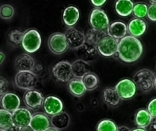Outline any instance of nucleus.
I'll return each mask as SVG.
<instances>
[{
    "instance_id": "nucleus-1",
    "label": "nucleus",
    "mask_w": 156,
    "mask_h": 131,
    "mask_svg": "<svg viewBox=\"0 0 156 131\" xmlns=\"http://www.w3.org/2000/svg\"><path fill=\"white\" fill-rule=\"evenodd\" d=\"M143 52V44L138 38L128 35L119 41L117 54L123 62H136L141 57Z\"/></svg>"
},
{
    "instance_id": "nucleus-2",
    "label": "nucleus",
    "mask_w": 156,
    "mask_h": 131,
    "mask_svg": "<svg viewBox=\"0 0 156 131\" xmlns=\"http://www.w3.org/2000/svg\"><path fill=\"white\" fill-rule=\"evenodd\" d=\"M55 79L60 83H69L75 77L73 71V64L68 61H60L52 69Z\"/></svg>"
},
{
    "instance_id": "nucleus-3",
    "label": "nucleus",
    "mask_w": 156,
    "mask_h": 131,
    "mask_svg": "<svg viewBox=\"0 0 156 131\" xmlns=\"http://www.w3.org/2000/svg\"><path fill=\"white\" fill-rule=\"evenodd\" d=\"M155 77L153 72L148 69H143L134 75L133 81L140 91L146 92L154 87Z\"/></svg>"
},
{
    "instance_id": "nucleus-4",
    "label": "nucleus",
    "mask_w": 156,
    "mask_h": 131,
    "mask_svg": "<svg viewBox=\"0 0 156 131\" xmlns=\"http://www.w3.org/2000/svg\"><path fill=\"white\" fill-rule=\"evenodd\" d=\"M41 42V36L38 30L36 29H29L24 32L21 46L27 53H34L39 50Z\"/></svg>"
},
{
    "instance_id": "nucleus-5",
    "label": "nucleus",
    "mask_w": 156,
    "mask_h": 131,
    "mask_svg": "<svg viewBox=\"0 0 156 131\" xmlns=\"http://www.w3.org/2000/svg\"><path fill=\"white\" fill-rule=\"evenodd\" d=\"M38 82L37 76L31 71L18 72L15 77V84L23 90H33Z\"/></svg>"
},
{
    "instance_id": "nucleus-6",
    "label": "nucleus",
    "mask_w": 156,
    "mask_h": 131,
    "mask_svg": "<svg viewBox=\"0 0 156 131\" xmlns=\"http://www.w3.org/2000/svg\"><path fill=\"white\" fill-rule=\"evenodd\" d=\"M91 28L99 30H107L110 26L109 18L103 9L95 8L91 11L89 17Z\"/></svg>"
},
{
    "instance_id": "nucleus-7",
    "label": "nucleus",
    "mask_w": 156,
    "mask_h": 131,
    "mask_svg": "<svg viewBox=\"0 0 156 131\" xmlns=\"http://www.w3.org/2000/svg\"><path fill=\"white\" fill-rule=\"evenodd\" d=\"M119 41V40L115 39L108 34L105 36L96 46L99 54L106 57L117 54Z\"/></svg>"
},
{
    "instance_id": "nucleus-8",
    "label": "nucleus",
    "mask_w": 156,
    "mask_h": 131,
    "mask_svg": "<svg viewBox=\"0 0 156 131\" xmlns=\"http://www.w3.org/2000/svg\"><path fill=\"white\" fill-rule=\"evenodd\" d=\"M48 47L50 51L56 55L62 54L69 48L65 34L60 32H56L50 35L48 40Z\"/></svg>"
},
{
    "instance_id": "nucleus-9",
    "label": "nucleus",
    "mask_w": 156,
    "mask_h": 131,
    "mask_svg": "<svg viewBox=\"0 0 156 131\" xmlns=\"http://www.w3.org/2000/svg\"><path fill=\"white\" fill-rule=\"evenodd\" d=\"M64 34L69 47L71 49L77 50L86 42V38L84 32L74 27H68Z\"/></svg>"
},
{
    "instance_id": "nucleus-10",
    "label": "nucleus",
    "mask_w": 156,
    "mask_h": 131,
    "mask_svg": "<svg viewBox=\"0 0 156 131\" xmlns=\"http://www.w3.org/2000/svg\"><path fill=\"white\" fill-rule=\"evenodd\" d=\"M121 99L128 100L135 96L137 87L133 80L129 79H123L120 80L114 87Z\"/></svg>"
},
{
    "instance_id": "nucleus-11",
    "label": "nucleus",
    "mask_w": 156,
    "mask_h": 131,
    "mask_svg": "<svg viewBox=\"0 0 156 131\" xmlns=\"http://www.w3.org/2000/svg\"><path fill=\"white\" fill-rule=\"evenodd\" d=\"M45 98L43 95L42 93L37 90H29L25 92L24 95V102L27 108L35 111L44 104V102Z\"/></svg>"
},
{
    "instance_id": "nucleus-12",
    "label": "nucleus",
    "mask_w": 156,
    "mask_h": 131,
    "mask_svg": "<svg viewBox=\"0 0 156 131\" xmlns=\"http://www.w3.org/2000/svg\"><path fill=\"white\" fill-rule=\"evenodd\" d=\"M32 117H33V114L27 108H19L12 113L14 125L15 127L18 129L30 126Z\"/></svg>"
},
{
    "instance_id": "nucleus-13",
    "label": "nucleus",
    "mask_w": 156,
    "mask_h": 131,
    "mask_svg": "<svg viewBox=\"0 0 156 131\" xmlns=\"http://www.w3.org/2000/svg\"><path fill=\"white\" fill-rule=\"evenodd\" d=\"M43 108L47 115L53 117V116L62 112L63 110V103L59 97L53 95H50L45 97L44 104H43Z\"/></svg>"
},
{
    "instance_id": "nucleus-14",
    "label": "nucleus",
    "mask_w": 156,
    "mask_h": 131,
    "mask_svg": "<svg viewBox=\"0 0 156 131\" xmlns=\"http://www.w3.org/2000/svg\"><path fill=\"white\" fill-rule=\"evenodd\" d=\"M76 50V54L79 56V59L87 62L95 60L96 58L98 57V55L99 54L97 47L87 41Z\"/></svg>"
},
{
    "instance_id": "nucleus-15",
    "label": "nucleus",
    "mask_w": 156,
    "mask_h": 131,
    "mask_svg": "<svg viewBox=\"0 0 156 131\" xmlns=\"http://www.w3.org/2000/svg\"><path fill=\"white\" fill-rule=\"evenodd\" d=\"M51 122L47 114L38 112L33 114L30 126L34 131H45L50 127Z\"/></svg>"
},
{
    "instance_id": "nucleus-16",
    "label": "nucleus",
    "mask_w": 156,
    "mask_h": 131,
    "mask_svg": "<svg viewBox=\"0 0 156 131\" xmlns=\"http://www.w3.org/2000/svg\"><path fill=\"white\" fill-rule=\"evenodd\" d=\"M15 66L18 72L31 71L33 72L36 63L30 55L27 53H22L15 58Z\"/></svg>"
},
{
    "instance_id": "nucleus-17",
    "label": "nucleus",
    "mask_w": 156,
    "mask_h": 131,
    "mask_svg": "<svg viewBox=\"0 0 156 131\" xmlns=\"http://www.w3.org/2000/svg\"><path fill=\"white\" fill-rule=\"evenodd\" d=\"M21 100L16 94L9 92L1 97V105L3 109L13 113L20 108Z\"/></svg>"
},
{
    "instance_id": "nucleus-18",
    "label": "nucleus",
    "mask_w": 156,
    "mask_h": 131,
    "mask_svg": "<svg viewBox=\"0 0 156 131\" xmlns=\"http://www.w3.org/2000/svg\"><path fill=\"white\" fill-rule=\"evenodd\" d=\"M128 33L134 37H140L145 34L147 29V24L141 18H133L128 24Z\"/></svg>"
},
{
    "instance_id": "nucleus-19",
    "label": "nucleus",
    "mask_w": 156,
    "mask_h": 131,
    "mask_svg": "<svg viewBox=\"0 0 156 131\" xmlns=\"http://www.w3.org/2000/svg\"><path fill=\"white\" fill-rule=\"evenodd\" d=\"M127 32V25L125 23L120 21H114L111 24H110L109 27L108 29V35L115 38V39L119 40V41L125 37L126 36Z\"/></svg>"
},
{
    "instance_id": "nucleus-20",
    "label": "nucleus",
    "mask_w": 156,
    "mask_h": 131,
    "mask_svg": "<svg viewBox=\"0 0 156 131\" xmlns=\"http://www.w3.org/2000/svg\"><path fill=\"white\" fill-rule=\"evenodd\" d=\"M80 17V12L76 6L69 5L65 9L62 14V20L68 27L76 25Z\"/></svg>"
},
{
    "instance_id": "nucleus-21",
    "label": "nucleus",
    "mask_w": 156,
    "mask_h": 131,
    "mask_svg": "<svg viewBox=\"0 0 156 131\" xmlns=\"http://www.w3.org/2000/svg\"><path fill=\"white\" fill-rule=\"evenodd\" d=\"M73 64V71L74 76L78 79H82L85 75L91 73L92 68L89 62H87L82 59H77Z\"/></svg>"
},
{
    "instance_id": "nucleus-22",
    "label": "nucleus",
    "mask_w": 156,
    "mask_h": 131,
    "mask_svg": "<svg viewBox=\"0 0 156 131\" xmlns=\"http://www.w3.org/2000/svg\"><path fill=\"white\" fill-rule=\"evenodd\" d=\"M134 3L132 0H117L115 11L120 16L127 17L133 12Z\"/></svg>"
},
{
    "instance_id": "nucleus-23",
    "label": "nucleus",
    "mask_w": 156,
    "mask_h": 131,
    "mask_svg": "<svg viewBox=\"0 0 156 131\" xmlns=\"http://www.w3.org/2000/svg\"><path fill=\"white\" fill-rule=\"evenodd\" d=\"M50 122H51V125L53 127L56 128L59 130L64 129L68 127L70 123L69 115L66 112L62 111V112L51 117Z\"/></svg>"
},
{
    "instance_id": "nucleus-24",
    "label": "nucleus",
    "mask_w": 156,
    "mask_h": 131,
    "mask_svg": "<svg viewBox=\"0 0 156 131\" xmlns=\"http://www.w3.org/2000/svg\"><path fill=\"white\" fill-rule=\"evenodd\" d=\"M67 86H68V89L69 92L73 96L77 97H80L83 96L87 91L85 85L82 82V79H78V78H74V79H72L67 84Z\"/></svg>"
},
{
    "instance_id": "nucleus-25",
    "label": "nucleus",
    "mask_w": 156,
    "mask_h": 131,
    "mask_svg": "<svg viewBox=\"0 0 156 131\" xmlns=\"http://www.w3.org/2000/svg\"><path fill=\"white\" fill-rule=\"evenodd\" d=\"M103 99L105 103L113 107L117 106L121 101V97L119 95L118 92L115 88L113 87H108L104 90Z\"/></svg>"
},
{
    "instance_id": "nucleus-26",
    "label": "nucleus",
    "mask_w": 156,
    "mask_h": 131,
    "mask_svg": "<svg viewBox=\"0 0 156 131\" xmlns=\"http://www.w3.org/2000/svg\"><path fill=\"white\" fill-rule=\"evenodd\" d=\"M152 120L153 117L147 109L139 110L135 114V123L138 127L146 129L147 126L152 123Z\"/></svg>"
},
{
    "instance_id": "nucleus-27",
    "label": "nucleus",
    "mask_w": 156,
    "mask_h": 131,
    "mask_svg": "<svg viewBox=\"0 0 156 131\" xmlns=\"http://www.w3.org/2000/svg\"><path fill=\"white\" fill-rule=\"evenodd\" d=\"M15 127L12 113L2 108L0 110V131H9Z\"/></svg>"
},
{
    "instance_id": "nucleus-28",
    "label": "nucleus",
    "mask_w": 156,
    "mask_h": 131,
    "mask_svg": "<svg viewBox=\"0 0 156 131\" xmlns=\"http://www.w3.org/2000/svg\"><path fill=\"white\" fill-rule=\"evenodd\" d=\"M108 30H99L96 29L91 28L85 34V38L87 42L97 46L99 41L102 39L105 36L108 35Z\"/></svg>"
},
{
    "instance_id": "nucleus-29",
    "label": "nucleus",
    "mask_w": 156,
    "mask_h": 131,
    "mask_svg": "<svg viewBox=\"0 0 156 131\" xmlns=\"http://www.w3.org/2000/svg\"><path fill=\"white\" fill-rule=\"evenodd\" d=\"M82 82L85 85L87 91H93L98 88L99 84V78L95 73H90L85 75L82 79Z\"/></svg>"
},
{
    "instance_id": "nucleus-30",
    "label": "nucleus",
    "mask_w": 156,
    "mask_h": 131,
    "mask_svg": "<svg viewBox=\"0 0 156 131\" xmlns=\"http://www.w3.org/2000/svg\"><path fill=\"white\" fill-rule=\"evenodd\" d=\"M24 34V32L17 30V29H14V30H10L9 33L8 34V41H9V43L11 45L15 46V47L21 45L22 44Z\"/></svg>"
},
{
    "instance_id": "nucleus-31",
    "label": "nucleus",
    "mask_w": 156,
    "mask_h": 131,
    "mask_svg": "<svg viewBox=\"0 0 156 131\" xmlns=\"http://www.w3.org/2000/svg\"><path fill=\"white\" fill-rule=\"evenodd\" d=\"M118 126L114 121L110 119L102 120L98 123L97 131H117Z\"/></svg>"
},
{
    "instance_id": "nucleus-32",
    "label": "nucleus",
    "mask_w": 156,
    "mask_h": 131,
    "mask_svg": "<svg viewBox=\"0 0 156 131\" xmlns=\"http://www.w3.org/2000/svg\"><path fill=\"white\" fill-rule=\"evenodd\" d=\"M148 10H149V6L147 5V4L143 2H138L134 5L133 14L137 18L143 19V18L147 16Z\"/></svg>"
},
{
    "instance_id": "nucleus-33",
    "label": "nucleus",
    "mask_w": 156,
    "mask_h": 131,
    "mask_svg": "<svg viewBox=\"0 0 156 131\" xmlns=\"http://www.w3.org/2000/svg\"><path fill=\"white\" fill-rule=\"evenodd\" d=\"M15 9L10 5H3L0 8V16L2 19L9 20L14 16Z\"/></svg>"
},
{
    "instance_id": "nucleus-34",
    "label": "nucleus",
    "mask_w": 156,
    "mask_h": 131,
    "mask_svg": "<svg viewBox=\"0 0 156 131\" xmlns=\"http://www.w3.org/2000/svg\"><path fill=\"white\" fill-rule=\"evenodd\" d=\"M10 91V84L5 78L1 77L0 79V95L2 97Z\"/></svg>"
},
{
    "instance_id": "nucleus-35",
    "label": "nucleus",
    "mask_w": 156,
    "mask_h": 131,
    "mask_svg": "<svg viewBox=\"0 0 156 131\" xmlns=\"http://www.w3.org/2000/svg\"><path fill=\"white\" fill-rule=\"evenodd\" d=\"M148 18L152 21H156V4H151L148 10Z\"/></svg>"
},
{
    "instance_id": "nucleus-36",
    "label": "nucleus",
    "mask_w": 156,
    "mask_h": 131,
    "mask_svg": "<svg viewBox=\"0 0 156 131\" xmlns=\"http://www.w3.org/2000/svg\"><path fill=\"white\" fill-rule=\"evenodd\" d=\"M147 110L150 113L153 119H156V98H154L152 101H150V102L148 104Z\"/></svg>"
},
{
    "instance_id": "nucleus-37",
    "label": "nucleus",
    "mask_w": 156,
    "mask_h": 131,
    "mask_svg": "<svg viewBox=\"0 0 156 131\" xmlns=\"http://www.w3.org/2000/svg\"><path fill=\"white\" fill-rule=\"evenodd\" d=\"M91 2V4L94 6L95 8H99L101 7L102 5L105 4V2H107V0H90Z\"/></svg>"
},
{
    "instance_id": "nucleus-38",
    "label": "nucleus",
    "mask_w": 156,
    "mask_h": 131,
    "mask_svg": "<svg viewBox=\"0 0 156 131\" xmlns=\"http://www.w3.org/2000/svg\"><path fill=\"white\" fill-rule=\"evenodd\" d=\"M147 131H156V119H153L152 123L146 128Z\"/></svg>"
},
{
    "instance_id": "nucleus-39",
    "label": "nucleus",
    "mask_w": 156,
    "mask_h": 131,
    "mask_svg": "<svg viewBox=\"0 0 156 131\" xmlns=\"http://www.w3.org/2000/svg\"><path fill=\"white\" fill-rule=\"evenodd\" d=\"M19 131H34L30 126H24V127L19 129Z\"/></svg>"
},
{
    "instance_id": "nucleus-40",
    "label": "nucleus",
    "mask_w": 156,
    "mask_h": 131,
    "mask_svg": "<svg viewBox=\"0 0 156 131\" xmlns=\"http://www.w3.org/2000/svg\"><path fill=\"white\" fill-rule=\"evenodd\" d=\"M117 131H131L129 129V128H128L127 126H121L118 127V130Z\"/></svg>"
},
{
    "instance_id": "nucleus-41",
    "label": "nucleus",
    "mask_w": 156,
    "mask_h": 131,
    "mask_svg": "<svg viewBox=\"0 0 156 131\" xmlns=\"http://www.w3.org/2000/svg\"><path fill=\"white\" fill-rule=\"evenodd\" d=\"M0 56H1V59H0V64H2L3 61H4L5 59V54L2 53V52L0 53Z\"/></svg>"
},
{
    "instance_id": "nucleus-42",
    "label": "nucleus",
    "mask_w": 156,
    "mask_h": 131,
    "mask_svg": "<svg viewBox=\"0 0 156 131\" xmlns=\"http://www.w3.org/2000/svg\"><path fill=\"white\" fill-rule=\"evenodd\" d=\"M131 131H147V130H146V129H145V128L137 127V128H136V129H133V130H131Z\"/></svg>"
},
{
    "instance_id": "nucleus-43",
    "label": "nucleus",
    "mask_w": 156,
    "mask_h": 131,
    "mask_svg": "<svg viewBox=\"0 0 156 131\" xmlns=\"http://www.w3.org/2000/svg\"><path fill=\"white\" fill-rule=\"evenodd\" d=\"M45 131H59V129H56V128L53 127V126H50V128H48V129H47V130H45Z\"/></svg>"
},
{
    "instance_id": "nucleus-44",
    "label": "nucleus",
    "mask_w": 156,
    "mask_h": 131,
    "mask_svg": "<svg viewBox=\"0 0 156 131\" xmlns=\"http://www.w3.org/2000/svg\"><path fill=\"white\" fill-rule=\"evenodd\" d=\"M9 131H19V129L15 126V127H13L12 129H11V130H9Z\"/></svg>"
},
{
    "instance_id": "nucleus-45",
    "label": "nucleus",
    "mask_w": 156,
    "mask_h": 131,
    "mask_svg": "<svg viewBox=\"0 0 156 131\" xmlns=\"http://www.w3.org/2000/svg\"><path fill=\"white\" fill-rule=\"evenodd\" d=\"M150 2H152V4H156V0H149Z\"/></svg>"
},
{
    "instance_id": "nucleus-46",
    "label": "nucleus",
    "mask_w": 156,
    "mask_h": 131,
    "mask_svg": "<svg viewBox=\"0 0 156 131\" xmlns=\"http://www.w3.org/2000/svg\"><path fill=\"white\" fill-rule=\"evenodd\" d=\"M154 88L156 89V77H155V82H154Z\"/></svg>"
}]
</instances>
